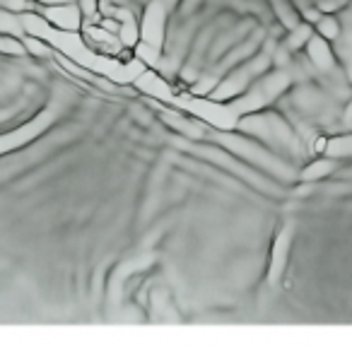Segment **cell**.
I'll return each mask as SVG.
<instances>
[{"mask_svg":"<svg viewBox=\"0 0 352 347\" xmlns=\"http://www.w3.org/2000/svg\"><path fill=\"white\" fill-rule=\"evenodd\" d=\"M44 15H46V22L60 27V32L78 30L80 22H82V12H80V8H75L73 3H60V5L46 8Z\"/></svg>","mask_w":352,"mask_h":347,"instance_id":"6da1fadb","label":"cell"},{"mask_svg":"<svg viewBox=\"0 0 352 347\" xmlns=\"http://www.w3.org/2000/svg\"><path fill=\"white\" fill-rule=\"evenodd\" d=\"M307 51H309V58L311 63L316 65L318 70H331L336 65V58H333V51L328 46V41L323 36H311L307 41Z\"/></svg>","mask_w":352,"mask_h":347,"instance_id":"7a4b0ae2","label":"cell"},{"mask_svg":"<svg viewBox=\"0 0 352 347\" xmlns=\"http://www.w3.org/2000/svg\"><path fill=\"white\" fill-rule=\"evenodd\" d=\"M316 27H318V36H323L326 41H338V39H340V34H342L340 22H338L336 17H331V15L318 17Z\"/></svg>","mask_w":352,"mask_h":347,"instance_id":"3957f363","label":"cell"},{"mask_svg":"<svg viewBox=\"0 0 352 347\" xmlns=\"http://www.w3.org/2000/svg\"><path fill=\"white\" fill-rule=\"evenodd\" d=\"M309 39H311V32H309V27H299V30L289 36V49H297V46L307 44Z\"/></svg>","mask_w":352,"mask_h":347,"instance_id":"277c9868","label":"cell"},{"mask_svg":"<svg viewBox=\"0 0 352 347\" xmlns=\"http://www.w3.org/2000/svg\"><path fill=\"white\" fill-rule=\"evenodd\" d=\"M333 169V164L331 161H321V164H314V166H309V171L304 174V179H318V177H323V174H328V171Z\"/></svg>","mask_w":352,"mask_h":347,"instance_id":"5b68a950","label":"cell"},{"mask_svg":"<svg viewBox=\"0 0 352 347\" xmlns=\"http://www.w3.org/2000/svg\"><path fill=\"white\" fill-rule=\"evenodd\" d=\"M345 126L352 128V102H350V107H347V111H345Z\"/></svg>","mask_w":352,"mask_h":347,"instance_id":"8992f818","label":"cell"}]
</instances>
